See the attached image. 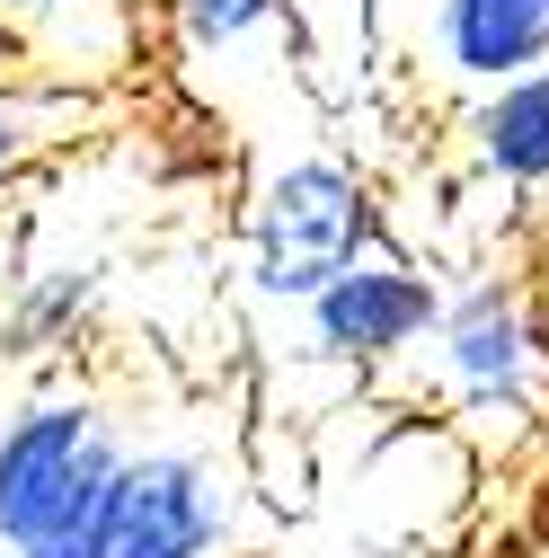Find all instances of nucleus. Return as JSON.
<instances>
[{
    "mask_svg": "<svg viewBox=\"0 0 549 558\" xmlns=\"http://www.w3.org/2000/svg\"><path fill=\"white\" fill-rule=\"evenodd\" d=\"M124 426L72 381L0 408V558H115Z\"/></svg>",
    "mask_w": 549,
    "mask_h": 558,
    "instance_id": "1",
    "label": "nucleus"
},
{
    "mask_svg": "<svg viewBox=\"0 0 549 558\" xmlns=\"http://www.w3.org/2000/svg\"><path fill=\"white\" fill-rule=\"evenodd\" d=\"M381 204L373 186L337 160V151H293L248 186V222H240V275L257 302H293L310 311L337 275H355L381 257Z\"/></svg>",
    "mask_w": 549,
    "mask_h": 558,
    "instance_id": "2",
    "label": "nucleus"
},
{
    "mask_svg": "<svg viewBox=\"0 0 549 558\" xmlns=\"http://www.w3.org/2000/svg\"><path fill=\"white\" fill-rule=\"evenodd\" d=\"M435 390L469 435L523 444L549 399V328L514 275H469L435 328Z\"/></svg>",
    "mask_w": 549,
    "mask_h": 558,
    "instance_id": "3",
    "label": "nucleus"
},
{
    "mask_svg": "<svg viewBox=\"0 0 549 558\" xmlns=\"http://www.w3.org/2000/svg\"><path fill=\"white\" fill-rule=\"evenodd\" d=\"M231 514L240 487L204 444H133L115 558H231Z\"/></svg>",
    "mask_w": 549,
    "mask_h": 558,
    "instance_id": "4",
    "label": "nucleus"
},
{
    "mask_svg": "<svg viewBox=\"0 0 549 558\" xmlns=\"http://www.w3.org/2000/svg\"><path fill=\"white\" fill-rule=\"evenodd\" d=\"M443 302L452 293L435 284L417 257L381 248L355 275H337V284L302 311V328H310V355L346 364V373H373V364H399V355H417V345H435Z\"/></svg>",
    "mask_w": 549,
    "mask_h": 558,
    "instance_id": "5",
    "label": "nucleus"
},
{
    "mask_svg": "<svg viewBox=\"0 0 549 558\" xmlns=\"http://www.w3.org/2000/svg\"><path fill=\"white\" fill-rule=\"evenodd\" d=\"M0 62L45 89H107L143 62V0H0Z\"/></svg>",
    "mask_w": 549,
    "mask_h": 558,
    "instance_id": "6",
    "label": "nucleus"
},
{
    "mask_svg": "<svg viewBox=\"0 0 549 558\" xmlns=\"http://www.w3.org/2000/svg\"><path fill=\"white\" fill-rule=\"evenodd\" d=\"M435 72L461 89H514L549 72V0H435L426 10Z\"/></svg>",
    "mask_w": 549,
    "mask_h": 558,
    "instance_id": "7",
    "label": "nucleus"
},
{
    "mask_svg": "<svg viewBox=\"0 0 549 558\" xmlns=\"http://www.w3.org/2000/svg\"><path fill=\"white\" fill-rule=\"evenodd\" d=\"M461 151L469 169L505 186V195H549V72L514 81V89H488L469 98L461 116Z\"/></svg>",
    "mask_w": 549,
    "mask_h": 558,
    "instance_id": "8",
    "label": "nucleus"
},
{
    "mask_svg": "<svg viewBox=\"0 0 549 558\" xmlns=\"http://www.w3.org/2000/svg\"><path fill=\"white\" fill-rule=\"evenodd\" d=\"M98 302H107V266L98 257H45V266H27L10 284V302H0V337H10V355H72L98 328Z\"/></svg>",
    "mask_w": 549,
    "mask_h": 558,
    "instance_id": "9",
    "label": "nucleus"
},
{
    "mask_svg": "<svg viewBox=\"0 0 549 558\" xmlns=\"http://www.w3.org/2000/svg\"><path fill=\"white\" fill-rule=\"evenodd\" d=\"M284 10L293 0H169V45L204 72V62H222V53L266 45L274 27H284Z\"/></svg>",
    "mask_w": 549,
    "mask_h": 558,
    "instance_id": "10",
    "label": "nucleus"
},
{
    "mask_svg": "<svg viewBox=\"0 0 549 558\" xmlns=\"http://www.w3.org/2000/svg\"><path fill=\"white\" fill-rule=\"evenodd\" d=\"M72 116H81L72 89H45V81L0 72V186H10L27 160H45L62 133H72Z\"/></svg>",
    "mask_w": 549,
    "mask_h": 558,
    "instance_id": "11",
    "label": "nucleus"
},
{
    "mask_svg": "<svg viewBox=\"0 0 549 558\" xmlns=\"http://www.w3.org/2000/svg\"><path fill=\"white\" fill-rule=\"evenodd\" d=\"M364 558H390V549H364Z\"/></svg>",
    "mask_w": 549,
    "mask_h": 558,
    "instance_id": "12",
    "label": "nucleus"
}]
</instances>
